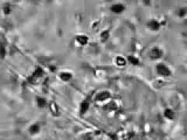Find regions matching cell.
Instances as JSON below:
<instances>
[{
  "mask_svg": "<svg viewBox=\"0 0 187 140\" xmlns=\"http://www.w3.org/2000/svg\"><path fill=\"white\" fill-rule=\"evenodd\" d=\"M110 10L115 14H120L126 10V6L121 3H116V4H113L112 6H111Z\"/></svg>",
  "mask_w": 187,
  "mask_h": 140,
  "instance_id": "obj_9",
  "label": "cell"
},
{
  "mask_svg": "<svg viewBox=\"0 0 187 140\" xmlns=\"http://www.w3.org/2000/svg\"><path fill=\"white\" fill-rule=\"evenodd\" d=\"M0 55H1V58L4 59L5 57L6 56V48L5 44H1V51H0Z\"/></svg>",
  "mask_w": 187,
  "mask_h": 140,
  "instance_id": "obj_19",
  "label": "cell"
},
{
  "mask_svg": "<svg viewBox=\"0 0 187 140\" xmlns=\"http://www.w3.org/2000/svg\"><path fill=\"white\" fill-rule=\"evenodd\" d=\"M3 12L5 15H9V14L11 13L12 9L10 5L8 4V3H7V4H5L4 6L3 7Z\"/></svg>",
  "mask_w": 187,
  "mask_h": 140,
  "instance_id": "obj_18",
  "label": "cell"
},
{
  "mask_svg": "<svg viewBox=\"0 0 187 140\" xmlns=\"http://www.w3.org/2000/svg\"><path fill=\"white\" fill-rule=\"evenodd\" d=\"M186 11L185 10V9L182 8V9H179V17H184L185 15H186Z\"/></svg>",
  "mask_w": 187,
  "mask_h": 140,
  "instance_id": "obj_20",
  "label": "cell"
},
{
  "mask_svg": "<svg viewBox=\"0 0 187 140\" xmlns=\"http://www.w3.org/2000/svg\"><path fill=\"white\" fill-rule=\"evenodd\" d=\"M35 102H36V104L37 107H38V108H45L48 104V103L47 100L45 97H43V96H36V98H35Z\"/></svg>",
  "mask_w": 187,
  "mask_h": 140,
  "instance_id": "obj_12",
  "label": "cell"
},
{
  "mask_svg": "<svg viewBox=\"0 0 187 140\" xmlns=\"http://www.w3.org/2000/svg\"><path fill=\"white\" fill-rule=\"evenodd\" d=\"M56 66H49V70H50L51 72H55L56 71Z\"/></svg>",
  "mask_w": 187,
  "mask_h": 140,
  "instance_id": "obj_21",
  "label": "cell"
},
{
  "mask_svg": "<svg viewBox=\"0 0 187 140\" xmlns=\"http://www.w3.org/2000/svg\"><path fill=\"white\" fill-rule=\"evenodd\" d=\"M73 140H77V139H73Z\"/></svg>",
  "mask_w": 187,
  "mask_h": 140,
  "instance_id": "obj_22",
  "label": "cell"
},
{
  "mask_svg": "<svg viewBox=\"0 0 187 140\" xmlns=\"http://www.w3.org/2000/svg\"><path fill=\"white\" fill-rule=\"evenodd\" d=\"M127 59V62H128L129 63H130L133 66H139L140 65V60H139V58H137V57H135L134 55H129L128 57L126 58Z\"/></svg>",
  "mask_w": 187,
  "mask_h": 140,
  "instance_id": "obj_14",
  "label": "cell"
},
{
  "mask_svg": "<svg viewBox=\"0 0 187 140\" xmlns=\"http://www.w3.org/2000/svg\"><path fill=\"white\" fill-rule=\"evenodd\" d=\"M48 110L49 112L51 113V115L54 117H59L61 115V111H60V107L58 105V104L54 100H51L48 103Z\"/></svg>",
  "mask_w": 187,
  "mask_h": 140,
  "instance_id": "obj_4",
  "label": "cell"
},
{
  "mask_svg": "<svg viewBox=\"0 0 187 140\" xmlns=\"http://www.w3.org/2000/svg\"><path fill=\"white\" fill-rule=\"evenodd\" d=\"M163 115L168 120H173L176 117V113L172 108H166L163 112Z\"/></svg>",
  "mask_w": 187,
  "mask_h": 140,
  "instance_id": "obj_13",
  "label": "cell"
},
{
  "mask_svg": "<svg viewBox=\"0 0 187 140\" xmlns=\"http://www.w3.org/2000/svg\"><path fill=\"white\" fill-rule=\"evenodd\" d=\"M90 108V100L88 99H84L80 104L79 107V115L80 116H84L86 115Z\"/></svg>",
  "mask_w": 187,
  "mask_h": 140,
  "instance_id": "obj_5",
  "label": "cell"
},
{
  "mask_svg": "<svg viewBox=\"0 0 187 140\" xmlns=\"http://www.w3.org/2000/svg\"><path fill=\"white\" fill-rule=\"evenodd\" d=\"M111 96V93L109 90H101L95 95V100L98 102L105 101L106 100L109 99Z\"/></svg>",
  "mask_w": 187,
  "mask_h": 140,
  "instance_id": "obj_6",
  "label": "cell"
},
{
  "mask_svg": "<svg viewBox=\"0 0 187 140\" xmlns=\"http://www.w3.org/2000/svg\"><path fill=\"white\" fill-rule=\"evenodd\" d=\"M155 70L158 75L162 77H168L172 76V70L164 62H158L157 64Z\"/></svg>",
  "mask_w": 187,
  "mask_h": 140,
  "instance_id": "obj_1",
  "label": "cell"
},
{
  "mask_svg": "<svg viewBox=\"0 0 187 140\" xmlns=\"http://www.w3.org/2000/svg\"><path fill=\"white\" fill-rule=\"evenodd\" d=\"M49 82H50V80L48 77H46L42 82V92L44 93H47L49 90V87H50Z\"/></svg>",
  "mask_w": 187,
  "mask_h": 140,
  "instance_id": "obj_16",
  "label": "cell"
},
{
  "mask_svg": "<svg viewBox=\"0 0 187 140\" xmlns=\"http://www.w3.org/2000/svg\"><path fill=\"white\" fill-rule=\"evenodd\" d=\"M27 132L31 135H38L41 132V125H39V123H37V122L31 124V125L28 127Z\"/></svg>",
  "mask_w": 187,
  "mask_h": 140,
  "instance_id": "obj_7",
  "label": "cell"
},
{
  "mask_svg": "<svg viewBox=\"0 0 187 140\" xmlns=\"http://www.w3.org/2000/svg\"><path fill=\"white\" fill-rule=\"evenodd\" d=\"M44 74H45L44 69H42L41 66H36L32 72V74L28 77L27 81L30 83H34L38 79H40V78L44 76Z\"/></svg>",
  "mask_w": 187,
  "mask_h": 140,
  "instance_id": "obj_2",
  "label": "cell"
},
{
  "mask_svg": "<svg viewBox=\"0 0 187 140\" xmlns=\"http://www.w3.org/2000/svg\"><path fill=\"white\" fill-rule=\"evenodd\" d=\"M110 37V32L109 30H103L100 34V40L102 43H105L108 41Z\"/></svg>",
  "mask_w": 187,
  "mask_h": 140,
  "instance_id": "obj_15",
  "label": "cell"
},
{
  "mask_svg": "<svg viewBox=\"0 0 187 140\" xmlns=\"http://www.w3.org/2000/svg\"><path fill=\"white\" fill-rule=\"evenodd\" d=\"M59 77L61 81L67 82H70V81L72 80V79H73V74H72L71 72H70L64 71V72H62L59 73Z\"/></svg>",
  "mask_w": 187,
  "mask_h": 140,
  "instance_id": "obj_10",
  "label": "cell"
},
{
  "mask_svg": "<svg viewBox=\"0 0 187 140\" xmlns=\"http://www.w3.org/2000/svg\"><path fill=\"white\" fill-rule=\"evenodd\" d=\"M76 41L81 46H86L88 44L89 38L84 34H79L76 37Z\"/></svg>",
  "mask_w": 187,
  "mask_h": 140,
  "instance_id": "obj_11",
  "label": "cell"
},
{
  "mask_svg": "<svg viewBox=\"0 0 187 140\" xmlns=\"http://www.w3.org/2000/svg\"><path fill=\"white\" fill-rule=\"evenodd\" d=\"M147 27L150 30H153V31H156V30H158L161 28L162 23L158 20H157V19H150L148 21L147 23Z\"/></svg>",
  "mask_w": 187,
  "mask_h": 140,
  "instance_id": "obj_8",
  "label": "cell"
},
{
  "mask_svg": "<svg viewBox=\"0 0 187 140\" xmlns=\"http://www.w3.org/2000/svg\"><path fill=\"white\" fill-rule=\"evenodd\" d=\"M148 56L151 60L160 59L163 56V50L162 48H160L159 47H154L149 51Z\"/></svg>",
  "mask_w": 187,
  "mask_h": 140,
  "instance_id": "obj_3",
  "label": "cell"
},
{
  "mask_svg": "<svg viewBox=\"0 0 187 140\" xmlns=\"http://www.w3.org/2000/svg\"><path fill=\"white\" fill-rule=\"evenodd\" d=\"M115 62L116 65L120 67H123V66H126V63H127V59L125 58L123 56H117L115 58Z\"/></svg>",
  "mask_w": 187,
  "mask_h": 140,
  "instance_id": "obj_17",
  "label": "cell"
}]
</instances>
